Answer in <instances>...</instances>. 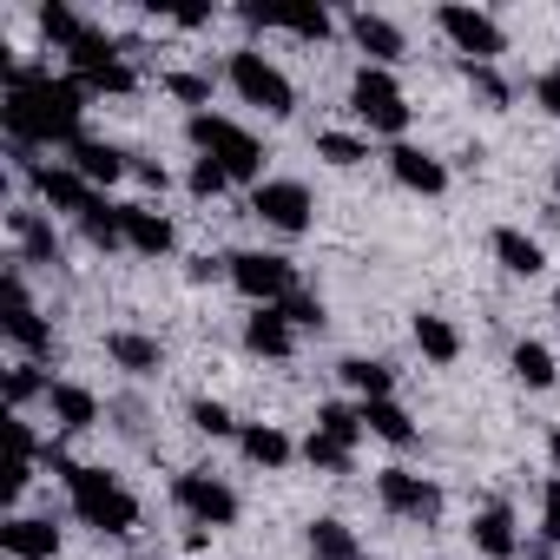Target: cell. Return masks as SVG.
Returning <instances> with one entry per match:
<instances>
[{
	"label": "cell",
	"mask_w": 560,
	"mask_h": 560,
	"mask_svg": "<svg viewBox=\"0 0 560 560\" xmlns=\"http://www.w3.org/2000/svg\"><path fill=\"white\" fill-rule=\"evenodd\" d=\"M462 80H468V86H475V93H481V100H488L494 113H501V106L514 100V86H508V80H501L494 67H475V60H462Z\"/></svg>",
	"instance_id": "40"
},
{
	"label": "cell",
	"mask_w": 560,
	"mask_h": 560,
	"mask_svg": "<svg viewBox=\"0 0 560 560\" xmlns=\"http://www.w3.org/2000/svg\"><path fill=\"white\" fill-rule=\"evenodd\" d=\"M237 455L250 462V468H264V475H277V468H291V455H298V442L277 429V422H244L237 429Z\"/></svg>",
	"instance_id": "21"
},
{
	"label": "cell",
	"mask_w": 560,
	"mask_h": 560,
	"mask_svg": "<svg viewBox=\"0 0 560 560\" xmlns=\"http://www.w3.org/2000/svg\"><path fill=\"white\" fill-rule=\"evenodd\" d=\"M185 191H191V198H224V191H231V172H224L218 159H191Z\"/></svg>",
	"instance_id": "39"
},
{
	"label": "cell",
	"mask_w": 560,
	"mask_h": 560,
	"mask_svg": "<svg viewBox=\"0 0 560 560\" xmlns=\"http://www.w3.org/2000/svg\"><path fill=\"white\" fill-rule=\"evenodd\" d=\"M8 231H14V250L27 257V264H60V237H54V218L40 211V205H14L8 211Z\"/></svg>",
	"instance_id": "18"
},
{
	"label": "cell",
	"mask_w": 560,
	"mask_h": 560,
	"mask_svg": "<svg viewBox=\"0 0 560 560\" xmlns=\"http://www.w3.org/2000/svg\"><path fill=\"white\" fill-rule=\"evenodd\" d=\"M376 501L396 521H416V527L442 521V488L429 475H416V468H376Z\"/></svg>",
	"instance_id": "11"
},
{
	"label": "cell",
	"mask_w": 560,
	"mask_h": 560,
	"mask_svg": "<svg viewBox=\"0 0 560 560\" xmlns=\"http://www.w3.org/2000/svg\"><path fill=\"white\" fill-rule=\"evenodd\" d=\"M337 376H343V389H350L357 402H389V396H396V370L376 363V357H343Z\"/></svg>",
	"instance_id": "26"
},
{
	"label": "cell",
	"mask_w": 560,
	"mask_h": 560,
	"mask_svg": "<svg viewBox=\"0 0 560 560\" xmlns=\"http://www.w3.org/2000/svg\"><path fill=\"white\" fill-rule=\"evenodd\" d=\"M277 311L291 317V330H298V337H304V330H324V324H330V311H324V298H317V291H298V298H284V304H277Z\"/></svg>",
	"instance_id": "37"
},
{
	"label": "cell",
	"mask_w": 560,
	"mask_h": 560,
	"mask_svg": "<svg viewBox=\"0 0 560 560\" xmlns=\"http://www.w3.org/2000/svg\"><path fill=\"white\" fill-rule=\"evenodd\" d=\"M553 317H560V284H553Z\"/></svg>",
	"instance_id": "48"
},
{
	"label": "cell",
	"mask_w": 560,
	"mask_h": 560,
	"mask_svg": "<svg viewBox=\"0 0 560 560\" xmlns=\"http://www.w3.org/2000/svg\"><path fill=\"white\" fill-rule=\"evenodd\" d=\"M350 113L370 126V139H396V145H402V132H409V100H402L396 73H383V67H357V80H350Z\"/></svg>",
	"instance_id": "7"
},
{
	"label": "cell",
	"mask_w": 560,
	"mask_h": 560,
	"mask_svg": "<svg viewBox=\"0 0 560 560\" xmlns=\"http://www.w3.org/2000/svg\"><path fill=\"white\" fill-rule=\"evenodd\" d=\"M553 198H560V159H553Z\"/></svg>",
	"instance_id": "47"
},
{
	"label": "cell",
	"mask_w": 560,
	"mask_h": 560,
	"mask_svg": "<svg viewBox=\"0 0 560 560\" xmlns=\"http://www.w3.org/2000/svg\"><path fill=\"white\" fill-rule=\"evenodd\" d=\"M277 27H284L291 40H304V47H324V40L337 34V21H330L324 8H317V14H291V21H277Z\"/></svg>",
	"instance_id": "41"
},
{
	"label": "cell",
	"mask_w": 560,
	"mask_h": 560,
	"mask_svg": "<svg viewBox=\"0 0 560 560\" xmlns=\"http://www.w3.org/2000/svg\"><path fill=\"white\" fill-rule=\"evenodd\" d=\"M250 218L270 224V231H284V237H304L311 218H317V198H311L304 178H264V185L250 191Z\"/></svg>",
	"instance_id": "10"
},
{
	"label": "cell",
	"mask_w": 560,
	"mask_h": 560,
	"mask_svg": "<svg viewBox=\"0 0 560 560\" xmlns=\"http://www.w3.org/2000/svg\"><path fill=\"white\" fill-rule=\"evenodd\" d=\"M47 416H54L60 435H86V429H100V396H93L86 383L54 376V389H47Z\"/></svg>",
	"instance_id": "19"
},
{
	"label": "cell",
	"mask_w": 560,
	"mask_h": 560,
	"mask_svg": "<svg viewBox=\"0 0 560 560\" xmlns=\"http://www.w3.org/2000/svg\"><path fill=\"white\" fill-rule=\"evenodd\" d=\"M343 27H350V40H357L363 67H383V73H396V67L409 60V34H402L389 14H370V8H357Z\"/></svg>",
	"instance_id": "13"
},
{
	"label": "cell",
	"mask_w": 560,
	"mask_h": 560,
	"mask_svg": "<svg viewBox=\"0 0 560 560\" xmlns=\"http://www.w3.org/2000/svg\"><path fill=\"white\" fill-rule=\"evenodd\" d=\"M317 159L337 165V172H350V165L370 159V139H363V132H317Z\"/></svg>",
	"instance_id": "35"
},
{
	"label": "cell",
	"mask_w": 560,
	"mask_h": 560,
	"mask_svg": "<svg viewBox=\"0 0 560 560\" xmlns=\"http://www.w3.org/2000/svg\"><path fill=\"white\" fill-rule=\"evenodd\" d=\"M218 270H224V257H191V270H185V277H191V284H211Z\"/></svg>",
	"instance_id": "45"
},
{
	"label": "cell",
	"mask_w": 560,
	"mask_h": 560,
	"mask_svg": "<svg viewBox=\"0 0 560 560\" xmlns=\"http://www.w3.org/2000/svg\"><path fill=\"white\" fill-rule=\"evenodd\" d=\"M435 34H442L462 60H475V67H494V60L508 54L501 21H494L488 8H468V0H442V8H435Z\"/></svg>",
	"instance_id": "8"
},
{
	"label": "cell",
	"mask_w": 560,
	"mask_h": 560,
	"mask_svg": "<svg viewBox=\"0 0 560 560\" xmlns=\"http://www.w3.org/2000/svg\"><path fill=\"white\" fill-rule=\"evenodd\" d=\"M132 178L145 185V191H165L172 178H165V165H152V159H132Z\"/></svg>",
	"instance_id": "44"
},
{
	"label": "cell",
	"mask_w": 560,
	"mask_h": 560,
	"mask_svg": "<svg viewBox=\"0 0 560 560\" xmlns=\"http://www.w3.org/2000/svg\"><path fill=\"white\" fill-rule=\"evenodd\" d=\"M468 534H475V553H488V560H521V527H514V508H508V501L475 508Z\"/></svg>",
	"instance_id": "20"
},
{
	"label": "cell",
	"mask_w": 560,
	"mask_h": 560,
	"mask_svg": "<svg viewBox=\"0 0 560 560\" xmlns=\"http://www.w3.org/2000/svg\"><path fill=\"white\" fill-rule=\"evenodd\" d=\"M363 429L376 435V442H389V448H416L422 442V429H416V416L389 396V402H363Z\"/></svg>",
	"instance_id": "27"
},
{
	"label": "cell",
	"mask_w": 560,
	"mask_h": 560,
	"mask_svg": "<svg viewBox=\"0 0 560 560\" xmlns=\"http://www.w3.org/2000/svg\"><path fill=\"white\" fill-rule=\"evenodd\" d=\"M80 237H86L93 250H126V224H119V205H113V198H100V205L80 218Z\"/></svg>",
	"instance_id": "31"
},
{
	"label": "cell",
	"mask_w": 560,
	"mask_h": 560,
	"mask_svg": "<svg viewBox=\"0 0 560 560\" xmlns=\"http://www.w3.org/2000/svg\"><path fill=\"white\" fill-rule=\"evenodd\" d=\"M317 429L337 435V442H350V448L370 435V429H363V402H317Z\"/></svg>",
	"instance_id": "34"
},
{
	"label": "cell",
	"mask_w": 560,
	"mask_h": 560,
	"mask_svg": "<svg viewBox=\"0 0 560 560\" xmlns=\"http://www.w3.org/2000/svg\"><path fill=\"white\" fill-rule=\"evenodd\" d=\"M534 106H540L547 119H560V60L540 67V80H534Z\"/></svg>",
	"instance_id": "43"
},
{
	"label": "cell",
	"mask_w": 560,
	"mask_h": 560,
	"mask_svg": "<svg viewBox=\"0 0 560 560\" xmlns=\"http://www.w3.org/2000/svg\"><path fill=\"white\" fill-rule=\"evenodd\" d=\"M27 185H34V198H40V211H67V218H86L106 191H93L67 159H54V165H34L27 172Z\"/></svg>",
	"instance_id": "12"
},
{
	"label": "cell",
	"mask_w": 560,
	"mask_h": 560,
	"mask_svg": "<svg viewBox=\"0 0 560 560\" xmlns=\"http://www.w3.org/2000/svg\"><path fill=\"white\" fill-rule=\"evenodd\" d=\"M106 363L126 370V376H159L165 370V350L145 330H106Z\"/></svg>",
	"instance_id": "24"
},
{
	"label": "cell",
	"mask_w": 560,
	"mask_h": 560,
	"mask_svg": "<svg viewBox=\"0 0 560 560\" xmlns=\"http://www.w3.org/2000/svg\"><path fill=\"white\" fill-rule=\"evenodd\" d=\"M0 80H8V93H0V126H8V145H80L86 139V93L80 80L54 73V67H14L8 47H0Z\"/></svg>",
	"instance_id": "1"
},
{
	"label": "cell",
	"mask_w": 560,
	"mask_h": 560,
	"mask_svg": "<svg viewBox=\"0 0 560 560\" xmlns=\"http://www.w3.org/2000/svg\"><path fill=\"white\" fill-rule=\"evenodd\" d=\"M298 343H304V337L291 330V317H284V311H250V317H244V350H250V357H264V363H291V357H298Z\"/></svg>",
	"instance_id": "17"
},
{
	"label": "cell",
	"mask_w": 560,
	"mask_h": 560,
	"mask_svg": "<svg viewBox=\"0 0 560 560\" xmlns=\"http://www.w3.org/2000/svg\"><path fill=\"white\" fill-rule=\"evenodd\" d=\"M165 93L191 113H211V73H165Z\"/></svg>",
	"instance_id": "38"
},
{
	"label": "cell",
	"mask_w": 560,
	"mask_h": 560,
	"mask_svg": "<svg viewBox=\"0 0 560 560\" xmlns=\"http://www.w3.org/2000/svg\"><path fill=\"white\" fill-rule=\"evenodd\" d=\"M224 80H231V93H237L244 106H257L264 119H291V113H298V86H291V73L277 67L264 47H231Z\"/></svg>",
	"instance_id": "4"
},
{
	"label": "cell",
	"mask_w": 560,
	"mask_h": 560,
	"mask_svg": "<svg viewBox=\"0 0 560 560\" xmlns=\"http://www.w3.org/2000/svg\"><path fill=\"white\" fill-rule=\"evenodd\" d=\"M185 139H191L198 159H218L231 172V185H250V191L264 185V145H257L250 126H237L224 113H185Z\"/></svg>",
	"instance_id": "3"
},
{
	"label": "cell",
	"mask_w": 560,
	"mask_h": 560,
	"mask_svg": "<svg viewBox=\"0 0 560 560\" xmlns=\"http://www.w3.org/2000/svg\"><path fill=\"white\" fill-rule=\"evenodd\" d=\"M185 416H191V429H198V435H211V442H224V435H237V429H244V422H237L224 402H211V396H198Z\"/></svg>",
	"instance_id": "36"
},
{
	"label": "cell",
	"mask_w": 560,
	"mask_h": 560,
	"mask_svg": "<svg viewBox=\"0 0 560 560\" xmlns=\"http://www.w3.org/2000/svg\"><path fill=\"white\" fill-rule=\"evenodd\" d=\"M488 250H494V264H501L508 277H540V270H547V250H540V237H527L521 224H494Z\"/></svg>",
	"instance_id": "23"
},
{
	"label": "cell",
	"mask_w": 560,
	"mask_h": 560,
	"mask_svg": "<svg viewBox=\"0 0 560 560\" xmlns=\"http://www.w3.org/2000/svg\"><path fill=\"white\" fill-rule=\"evenodd\" d=\"M224 277H231V291L250 298V311H277L284 298H298V264L291 257H277V250H231L224 257Z\"/></svg>",
	"instance_id": "5"
},
{
	"label": "cell",
	"mask_w": 560,
	"mask_h": 560,
	"mask_svg": "<svg viewBox=\"0 0 560 560\" xmlns=\"http://www.w3.org/2000/svg\"><path fill=\"white\" fill-rule=\"evenodd\" d=\"M119 224H126V250H139V257H165V250L178 244V224H172L159 205H145V198L119 205Z\"/></svg>",
	"instance_id": "16"
},
{
	"label": "cell",
	"mask_w": 560,
	"mask_h": 560,
	"mask_svg": "<svg viewBox=\"0 0 560 560\" xmlns=\"http://www.w3.org/2000/svg\"><path fill=\"white\" fill-rule=\"evenodd\" d=\"M0 547H8V560H60V527L54 514H8Z\"/></svg>",
	"instance_id": "15"
},
{
	"label": "cell",
	"mask_w": 560,
	"mask_h": 560,
	"mask_svg": "<svg viewBox=\"0 0 560 560\" xmlns=\"http://www.w3.org/2000/svg\"><path fill=\"white\" fill-rule=\"evenodd\" d=\"M34 27H40V40H47L54 54H67V47H73L93 21H80V14L67 8V0H54V8H40V14H34Z\"/></svg>",
	"instance_id": "30"
},
{
	"label": "cell",
	"mask_w": 560,
	"mask_h": 560,
	"mask_svg": "<svg viewBox=\"0 0 560 560\" xmlns=\"http://www.w3.org/2000/svg\"><path fill=\"white\" fill-rule=\"evenodd\" d=\"M40 468L67 481V508H73L80 527H93V534H106V540H126V534L139 527V494H132L119 475H106V468H93V462H73L60 442H47Z\"/></svg>",
	"instance_id": "2"
},
{
	"label": "cell",
	"mask_w": 560,
	"mask_h": 560,
	"mask_svg": "<svg viewBox=\"0 0 560 560\" xmlns=\"http://www.w3.org/2000/svg\"><path fill=\"white\" fill-rule=\"evenodd\" d=\"M47 389H54V376L40 363H14L8 370V416H27V402H47Z\"/></svg>",
	"instance_id": "32"
},
{
	"label": "cell",
	"mask_w": 560,
	"mask_h": 560,
	"mask_svg": "<svg viewBox=\"0 0 560 560\" xmlns=\"http://www.w3.org/2000/svg\"><path fill=\"white\" fill-rule=\"evenodd\" d=\"M508 370H514L521 389H553V350H547L540 337H521L514 357H508Z\"/></svg>",
	"instance_id": "29"
},
{
	"label": "cell",
	"mask_w": 560,
	"mask_h": 560,
	"mask_svg": "<svg viewBox=\"0 0 560 560\" xmlns=\"http://www.w3.org/2000/svg\"><path fill=\"white\" fill-rule=\"evenodd\" d=\"M298 455H304L317 475H350V468H357V448H350V442H337V435H324V429H311V442H304Z\"/></svg>",
	"instance_id": "33"
},
{
	"label": "cell",
	"mask_w": 560,
	"mask_h": 560,
	"mask_svg": "<svg viewBox=\"0 0 560 560\" xmlns=\"http://www.w3.org/2000/svg\"><path fill=\"white\" fill-rule=\"evenodd\" d=\"M357 560H370V553H357Z\"/></svg>",
	"instance_id": "49"
},
{
	"label": "cell",
	"mask_w": 560,
	"mask_h": 560,
	"mask_svg": "<svg viewBox=\"0 0 560 560\" xmlns=\"http://www.w3.org/2000/svg\"><path fill=\"white\" fill-rule=\"evenodd\" d=\"M172 501H178V514H185L191 527H211V534L231 527L237 508H244L237 488H231L224 475H211V468H178V475H172Z\"/></svg>",
	"instance_id": "9"
},
{
	"label": "cell",
	"mask_w": 560,
	"mask_h": 560,
	"mask_svg": "<svg viewBox=\"0 0 560 560\" xmlns=\"http://www.w3.org/2000/svg\"><path fill=\"white\" fill-rule=\"evenodd\" d=\"M540 540H547V547H560V475H547V481H540Z\"/></svg>",
	"instance_id": "42"
},
{
	"label": "cell",
	"mask_w": 560,
	"mask_h": 560,
	"mask_svg": "<svg viewBox=\"0 0 560 560\" xmlns=\"http://www.w3.org/2000/svg\"><path fill=\"white\" fill-rule=\"evenodd\" d=\"M409 337H416V350L435 363V370H448V363H462V330L442 317V311H416V324H409Z\"/></svg>",
	"instance_id": "25"
},
{
	"label": "cell",
	"mask_w": 560,
	"mask_h": 560,
	"mask_svg": "<svg viewBox=\"0 0 560 560\" xmlns=\"http://www.w3.org/2000/svg\"><path fill=\"white\" fill-rule=\"evenodd\" d=\"M67 165H73L93 191H106V185H119V178L132 172V152H119V145H106V139H80V145L67 152Z\"/></svg>",
	"instance_id": "22"
},
{
	"label": "cell",
	"mask_w": 560,
	"mask_h": 560,
	"mask_svg": "<svg viewBox=\"0 0 560 560\" xmlns=\"http://www.w3.org/2000/svg\"><path fill=\"white\" fill-rule=\"evenodd\" d=\"M383 165H389V178L402 185V191H416V198H442L448 191V165L435 159V152H422V145H389L383 152Z\"/></svg>",
	"instance_id": "14"
},
{
	"label": "cell",
	"mask_w": 560,
	"mask_h": 560,
	"mask_svg": "<svg viewBox=\"0 0 560 560\" xmlns=\"http://www.w3.org/2000/svg\"><path fill=\"white\" fill-rule=\"evenodd\" d=\"M547 462H553V475H560V429L547 435Z\"/></svg>",
	"instance_id": "46"
},
{
	"label": "cell",
	"mask_w": 560,
	"mask_h": 560,
	"mask_svg": "<svg viewBox=\"0 0 560 560\" xmlns=\"http://www.w3.org/2000/svg\"><path fill=\"white\" fill-rule=\"evenodd\" d=\"M0 330H8V343L21 350V363H47L54 357V324L40 317L34 291H27V257L8 250V317H0Z\"/></svg>",
	"instance_id": "6"
},
{
	"label": "cell",
	"mask_w": 560,
	"mask_h": 560,
	"mask_svg": "<svg viewBox=\"0 0 560 560\" xmlns=\"http://www.w3.org/2000/svg\"><path fill=\"white\" fill-rule=\"evenodd\" d=\"M304 547H311V560H357V553H363V547H357V527H350V521H337V514L311 521Z\"/></svg>",
	"instance_id": "28"
}]
</instances>
